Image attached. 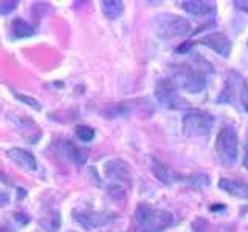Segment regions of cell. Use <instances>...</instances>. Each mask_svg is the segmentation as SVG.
I'll return each instance as SVG.
<instances>
[{"instance_id": "4fadbf2b", "label": "cell", "mask_w": 248, "mask_h": 232, "mask_svg": "<svg viewBox=\"0 0 248 232\" xmlns=\"http://www.w3.org/2000/svg\"><path fill=\"white\" fill-rule=\"evenodd\" d=\"M182 8L192 15H208L214 13L216 5L211 2H203V0H185L180 2Z\"/></svg>"}, {"instance_id": "5b68a950", "label": "cell", "mask_w": 248, "mask_h": 232, "mask_svg": "<svg viewBox=\"0 0 248 232\" xmlns=\"http://www.w3.org/2000/svg\"><path fill=\"white\" fill-rule=\"evenodd\" d=\"M214 116L203 110H189L183 116V133L186 136H206L211 133Z\"/></svg>"}, {"instance_id": "7402d4cb", "label": "cell", "mask_w": 248, "mask_h": 232, "mask_svg": "<svg viewBox=\"0 0 248 232\" xmlns=\"http://www.w3.org/2000/svg\"><path fill=\"white\" fill-rule=\"evenodd\" d=\"M17 2H0V14H10L16 10Z\"/></svg>"}, {"instance_id": "2e32d148", "label": "cell", "mask_w": 248, "mask_h": 232, "mask_svg": "<svg viewBox=\"0 0 248 232\" xmlns=\"http://www.w3.org/2000/svg\"><path fill=\"white\" fill-rule=\"evenodd\" d=\"M36 34V29L30 23L23 22L22 19H16L11 25V37L13 39H25Z\"/></svg>"}, {"instance_id": "5bb4252c", "label": "cell", "mask_w": 248, "mask_h": 232, "mask_svg": "<svg viewBox=\"0 0 248 232\" xmlns=\"http://www.w3.org/2000/svg\"><path fill=\"white\" fill-rule=\"evenodd\" d=\"M64 155L67 158L72 160L75 164H84L85 160H87V152L81 147L75 145L72 141H64Z\"/></svg>"}, {"instance_id": "ffe728a7", "label": "cell", "mask_w": 248, "mask_h": 232, "mask_svg": "<svg viewBox=\"0 0 248 232\" xmlns=\"http://www.w3.org/2000/svg\"><path fill=\"white\" fill-rule=\"evenodd\" d=\"M108 193H110L113 198H124V197H126V190H124L121 186H118L116 183L108 188Z\"/></svg>"}, {"instance_id": "9c48e42d", "label": "cell", "mask_w": 248, "mask_h": 232, "mask_svg": "<svg viewBox=\"0 0 248 232\" xmlns=\"http://www.w3.org/2000/svg\"><path fill=\"white\" fill-rule=\"evenodd\" d=\"M104 174L107 178H110L113 181H121V183H129L132 180V170L130 166L126 161L121 160H110L106 162L104 166Z\"/></svg>"}, {"instance_id": "7c38bea8", "label": "cell", "mask_w": 248, "mask_h": 232, "mask_svg": "<svg viewBox=\"0 0 248 232\" xmlns=\"http://www.w3.org/2000/svg\"><path fill=\"white\" fill-rule=\"evenodd\" d=\"M219 188L225 192H228L232 197L248 200V184H245L244 181L222 178V180L219 181Z\"/></svg>"}, {"instance_id": "ba28073f", "label": "cell", "mask_w": 248, "mask_h": 232, "mask_svg": "<svg viewBox=\"0 0 248 232\" xmlns=\"http://www.w3.org/2000/svg\"><path fill=\"white\" fill-rule=\"evenodd\" d=\"M73 217L84 229H96L116 220V214L98 211H75Z\"/></svg>"}, {"instance_id": "8fae6325", "label": "cell", "mask_w": 248, "mask_h": 232, "mask_svg": "<svg viewBox=\"0 0 248 232\" xmlns=\"http://www.w3.org/2000/svg\"><path fill=\"white\" fill-rule=\"evenodd\" d=\"M6 153H8V157H10L16 164L20 166L22 169H27V170H30V172H34V170L37 169L36 158L33 157V153L31 152L14 147V149H10Z\"/></svg>"}, {"instance_id": "44dd1931", "label": "cell", "mask_w": 248, "mask_h": 232, "mask_svg": "<svg viewBox=\"0 0 248 232\" xmlns=\"http://www.w3.org/2000/svg\"><path fill=\"white\" fill-rule=\"evenodd\" d=\"M16 96H17V99H20L22 102H25L30 107H33L34 110H41V108H42L41 102H39L37 99H33V98H30V96H22V95H16Z\"/></svg>"}, {"instance_id": "30bf717a", "label": "cell", "mask_w": 248, "mask_h": 232, "mask_svg": "<svg viewBox=\"0 0 248 232\" xmlns=\"http://www.w3.org/2000/svg\"><path fill=\"white\" fill-rule=\"evenodd\" d=\"M200 44H203L208 48H211L217 54L223 58H228L231 53V42L230 39L222 33H211L200 39Z\"/></svg>"}, {"instance_id": "603a6c76", "label": "cell", "mask_w": 248, "mask_h": 232, "mask_svg": "<svg viewBox=\"0 0 248 232\" xmlns=\"http://www.w3.org/2000/svg\"><path fill=\"white\" fill-rule=\"evenodd\" d=\"M192 228L196 232H208V223L205 220H197L192 224Z\"/></svg>"}, {"instance_id": "7a4b0ae2", "label": "cell", "mask_w": 248, "mask_h": 232, "mask_svg": "<svg viewBox=\"0 0 248 232\" xmlns=\"http://www.w3.org/2000/svg\"><path fill=\"white\" fill-rule=\"evenodd\" d=\"M219 104H240L248 112V85L245 79L236 72H231L225 79V85L217 98Z\"/></svg>"}, {"instance_id": "4316f807", "label": "cell", "mask_w": 248, "mask_h": 232, "mask_svg": "<svg viewBox=\"0 0 248 232\" xmlns=\"http://www.w3.org/2000/svg\"><path fill=\"white\" fill-rule=\"evenodd\" d=\"M0 232H14V231L10 228H0Z\"/></svg>"}, {"instance_id": "d4e9b609", "label": "cell", "mask_w": 248, "mask_h": 232, "mask_svg": "<svg viewBox=\"0 0 248 232\" xmlns=\"http://www.w3.org/2000/svg\"><path fill=\"white\" fill-rule=\"evenodd\" d=\"M16 220H19L22 224H25V223H28V218H25L23 215H20V214H16V217H14Z\"/></svg>"}, {"instance_id": "6da1fadb", "label": "cell", "mask_w": 248, "mask_h": 232, "mask_svg": "<svg viewBox=\"0 0 248 232\" xmlns=\"http://www.w3.org/2000/svg\"><path fill=\"white\" fill-rule=\"evenodd\" d=\"M135 221L143 232H161L170 226L174 217L163 209H154L149 204L141 203L135 211Z\"/></svg>"}, {"instance_id": "52a82bcc", "label": "cell", "mask_w": 248, "mask_h": 232, "mask_svg": "<svg viewBox=\"0 0 248 232\" xmlns=\"http://www.w3.org/2000/svg\"><path fill=\"white\" fill-rule=\"evenodd\" d=\"M155 98H157L160 104H163L168 108H174V110L189 107L188 101L183 96H180L178 88L170 79H163L157 84V87H155Z\"/></svg>"}, {"instance_id": "e0dca14e", "label": "cell", "mask_w": 248, "mask_h": 232, "mask_svg": "<svg viewBox=\"0 0 248 232\" xmlns=\"http://www.w3.org/2000/svg\"><path fill=\"white\" fill-rule=\"evenodd\" d=\"M151 169H152L154 175L157 176L163 184H170V183H172V178H175V175L170 172V170L165 164H163V162H160L158 160H155V158L152 160Z\"/></svg>"}, {"instance_id": "cb8c5ba5", "label": "cell", "mask_w": 248, "mask_h": 232, "mask_svg": "<svg viewBox=\"0 0 248 232\" xmlns=\"http://www.w3.org/2000/svg\"><path fill=\"white\" fill-rule=\"evenodd\" d=\"M236 5H237V8L244 10L248 14V2H244V0H240V2H236Z\"/></svg>"}, {"instance_id": "8992f818", "label": "cell", "mask_w": 248, "mask_h": 232, "mask_svg": "<svg viewBox=\"0 0 248 232\" xmlns=\"http://www.w3.org/2000/svg\"><path fill=\"white\" fill-rule=\"evenodd\" d=\"M216 153L223 164H232L237 160V131L232 126L223 127L216 139Z\"/></svg>"}, {"instance_id": "ac0fdd59", "label": "cell", "mask_w": 248, "mask_h": 232, "mask_svg": "<svg viewBox=\"0 0 248 232\" xmlns=\"http://www.w3.org/2000/svg\"><path fill=\"white\" fill-rule=\"evenodd\" d=\"M75 131H76L78 139H81L82 143H90L92 139L95 138V130L87 126H78L75 129Z\"/></svg>"}, {"instance_id": "484cf974", "label": "cell", "mask_w": 248, "mask_h": 232, "mask_svg": "<svg viewBox=\"0 0 248 232\" xmlns=\"http://www.w3.org/2000/svg\"><path fill=\"white\" fill-rule=\"evenodd\" d=\"M244 167L248 170V145H247V150H245V157H244Z\"/></svg>"}, {"instance_id": "3957f363", "label": "cell", "mask_w": 248, "mask_h": 232, "mask_svg": "<svg viewBox=\"0 0 248 232\" xmlns=\"http://www.w3.org/2000/svg\"><path fill=\"white\" fill-rule=\"evenodd\" d=\"M172 82L177 88H182L192 95L203 91L206 87L205 73L189 65H175L172 68Z\"/></svg>"}, {"instance_id": "d6986e66", "label": "cell", "mask_w": 248, "mask_h": 232, "mask_svg": "<svg viewBox=\"0 0 248 232\" xmlns=\"http://www.w3.org/2000/svg\"><path fill=\"white\" fill-rule=\"evenodd\" d=\"M185 180H186V183H189V184H192V186H197V188H205V186L209 184L208 176H206V175H202V174L186 176Z\"/></svg>"}, {"instance_id": "9a60e30c", "label": "cell", "mask_w": 248, "mask_h": 232, "mask_svg": "<svg viewBox=\"0 0 248 232\" xmlns=\"http://www.w3.org/2000/svg\"><path fill=\"white\" fill-rule=\"evenodd\" d=\"M101 10H103V14L107 19L115 20L123 14L124 3L120 0H104V2H101Z\"/></svg>"}, {"instance_id": "277c9868", "label": "cell", "mask_w": 248, "mask_h": 232, "mask_svg": "<svg viewBox=\"0 0 248 232\" xmlns=\"http://www.w3.org/2000/svg\"><path fill=\"white\" fill-rule=\"evenodd\" d=\"M154 27L157 34L163 39L186 36L191 31V23L185 17L174 14H160L154 19Z\"/></svg>"}]
</instances>
